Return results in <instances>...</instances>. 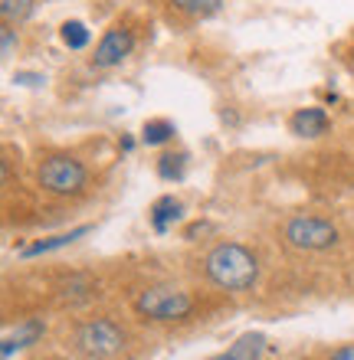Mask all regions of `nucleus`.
Instances as JSON below:
<instances>
[{"label": "nucleus", "instance_id": "a211bd4d", "mask_svg": "<svg viewBox=\"0 0 354 360\" xmlns=\"http://www.w3.org/2000/svg\"><path fill=\"white\" fill-rule=\"evenodd\" d=\"M13 49H17V37H13V30L4 27V59L13 56Z\"/></svg>", "mask_w": 354, "mask_h": 360}, {"label": "nucleus", "instance_id": "6ab92c4d", "mask_svg": "<svg viewBox=\"0 0 354 360\" xmlns=\"http://www.w3.org/2000/svg\"><path fill=\"white\" fill-rule=\"evenodd\" d=\"M331 360H354V344H345V347H338L331 354Z\"/></svg>", "mask_w": 354, "mask_h": 360}, {"label": "nucleus", "instance_id": "4468645a", "mask_svg": "<svg viewBox=\"0 0 354 360\" xmlns=\"http://www.w3.org/2000/svg\"><path fill=\"white\" fill-rule=\"evenodd\" d=\"M158 174L164 180H184L187 174V154H164L158 161Z\"/></svg>", "mask_w": 354, "mask_h": 360}, {"label": "nucleus", "instance_id": "423d86ee", "mask_svg": "<svg viewBox=\"0 0 354 360\" xmlns=\"http://www.w3.org/2000/svg\"><path fill=\"white\" fill-rule=\"evenodd\" d=\"M132 46H134V37L128 33V30H122V27H115V30H108L106 37L99 39V46H96V56H92V66H99V69H112V66H118L128 53H132Z\"/></svg>", "mask_w": 354, "mask_h": 360}, {"label": "nucleus", "instance_id": "0eeeda50", "mask_svg": "<svg viewBox=\"0 0 354 360\" xmlns=\"http://www.w3.org/2000/svg\"><path fill=\"white\" fill-rule=\"evenodd\" d=\"M331 128V118H328L325 108H298L292 118H289V131L296 138H322Z\"/></svg>", "mask_w": 354, "mask_h": 360}, {"label": "nucleus", "instance_id": "9d476101", "mask_svg": "<svg viewBox=\"0 0 354 360\" xmlns=\"http://www.w3.org/2000/svg\"><path fill=\"white\" fill-rule=\"evenodd\" d=\"M89 229L92 226H76V229H69V233H59V236L39 239V243H33V246L20 249V259H33V256H43V252H53V249H63V246H69V243H76L79 236H86Z\"/></svg>", "mask_w": 354, "mask_h": 360}, {"label": "nucleus", "instance_id": "9b49d317", "mask_svg": "<svg viewBox=\"0 0 354 360\" xmlns=\"http://www.w3.org/2000/svg\"><path fill=\"white\" fill-rule=\"evenodd\" d=\"M181 217H184V203H181V200L161 197L151 207V226H154V233H167V229H171Z\"/></svg>", "mask_w": 354, "mask_h": 360}, {"label": "nucleus", "instance_id": "dca6fc26", "mask_svg": "<svg viewBox=\"0 0 354 360\" xmlns=\"http://www.w3.org/2000/svg\"><path fill=\"white\" fill-rule=\"evenodd\" d=\"M33 13V0H0V17L7 23H23Z\"/></svg>", "mask_w": 354, "mask_h": 360}, {"label": "nucleus", "instance_id": "1a4fd4ad", "mask_svg": "<svg viewBox=\"0 0 354 360\" xmlns=\"http://www.w3.org/2000/svg\"><path fill=\"white\" fill-rule=\"evenodd\" d=\"M43 321H27V324H20L13 334H7L4 338V347H0V354H4V360L13 357V351H20V347H30V344H37L39 338H43Z\"/></svg>", "mask_w": 354, "mask_h": 360}, {"label": "nucleus", "instance_id": "39448f33", "mask_svg": "<svg viewBox=\"0 0 354 360\" xmlns=\"http://www.w3.org/2000/svg\"><path fill=\"white\" fill-rule=\"evenodd\" d=\"M86 180H89V171L76 158H69V154H53L39 167V184L46 190H53V193H79L86 187Z\"/></svg>", "mask_w": 354, "mask_h": 360}, {"label": "nucleus", "instance_id": "20e7f679", "mask_svg": "<svg viewBox=\"0 0 354 360\" xmlns=\"http://www.w3.org/2000/svg\"><path fill=\"white\" fill-rule=\"evenodd\" d=\"M289 246L305 249V252H322L338 243V229L322 217H292L282 229Z\"/></svg>", "mask_w": 354, "mask_h": 360}, {"label": "nucleus", "instance_id": "7ed1b4c3", "mask_svg": "<svg viewBox=\"0 0 354 360\" xmlns=\"http://www.w3.org/2000/svg\"><path fill=\"white\" fill-rule=\"evenodd\" d=\"M76 344L79 351L86 354L92 360H112L122 354L125 347V331L118 328L115 321H108V318H99V321H89L79 328L76 334Z\"/></svg>", "mask_w": 354, "mask_h": 360}, {"label": "nucleus", "instance_id": "f257e3e1", "mask_svg": "<svg viewBox=\"0 0 354 360\" xmlns=\"http://www.w3.org/2000/svg\"><path fill=\"white\" fill-rule=\"evenodd\" d=\"M203 272L223 292H249L259 278V262L246 246L239 243H220L203 259Z\"/></svg>", "mask_w": 354, "mask_h": 360}, {"label": "nucleus", "instance_id": "6e6552de", "mask_svg": "<svg viewBox=\"0 0 354 360\" xmlns=\"http://www.w3.org/2000/svg\"><path fill=\"white\" fill-rule=\"evenodd\" d=\"M263 354H266V334L246 331V334H239L223 354H213L207 360H263Z\"/></svg>", "mask_w": 354, "mask_h": 360}, {"label": "nucleus", "instance_id": "ddd939ff", "mask_svg": "<svg viewBox=\"0 0 354 360\" xmlns=\"http://www.w3.org/2000/svg\"><path fill=\"white\" fill-rule=\"evenodd\" d=\"M59 37H63V43H66L69 49H86L89 46V30L86 23H79V20H66L63 23V30H59Z\"/></svg>", "mask_w": 354, "mask_h": 360}, {"label": "nucleus", "instance_id": "f03ea898", "mask_svg": "<svg viewBox=\"0 0 354 360\" xmlns=\"http://www.w3.org/2000/svg\"><path fill=\"white\" fill-rule=\"evenodd\" d=\"M134 311L151 321H184L194 311V298L177 288H148L138 295Z\"/></svg>", "mask_w": 354, "mask_h": 360}, {"label": "nucleus", "instance_id": "2eb2a0df", "mask_svg": "<svg viewBox=\"0 0 354 360\" xmlns=\"http://www.w3.org/2000/svg\"><path fill=\"white\" fill-rule=\"evenodd\" d=\"M171 4L187 17H210V13L220 10L223 0H171Z\"/></svg>", "mask_w": 354, "mask_h": 360}, {"label": "nucleus", "instance_id": "f8f14e48", "mask_svg": "<svg viewBox=\"0 0 354 360\" xmlns=\"http://www.w3.org/2000/svg\"><path fill=\"white\" fill-rule=\"evenodd\" d=\"M171 138H174V124L167 122V118H151V122H144L141 141L148 144V148H158V144L171 141Z\"/></svg>", "mask_w": 354, "mask_h": 360}, {"label": "nucleus", "instance_id": "f3484780", "mask_svg": "<svg viewBox=\"0 0 354 360\" xmlns=\"http://www.w3.org/2000/svg\"><path fill=\"white\" fill-rule=\"evenodd\" d=\"M13 82H17V86H39V82H46V79L39 76V72H17Z\"/></svg>", "mask_w": 354, "mask_h": 360}]
</instances>
